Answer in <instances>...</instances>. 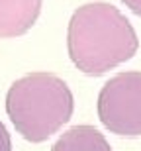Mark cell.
Masks as SVG:
<instances>
[{"label": "cell", "instance_id": "cell-1", "mask_svg": "<svg viewBox=\"0 0 141 151\" xmlns=\"http://www.w3.org/2000/svg\"><path fill=\"white\" fill-rule=\"evenodd\" d=\"M67 49L74 67L100 77L131 59L139 49L135 28L108 2H90L73 14L67 32Z\"/></svg>", "mask_w": 141, "mask_h": 151}, {"label": "cell", "instance_id": "cell-2", "mask_svg": "<svg viewBox=\"0 0 141 151\" xmlns=\"http://www.w3.org/2000/svg\"><path fill=\"white\" fill-rule=\"evenodd\" d=\"M74 98L61 77L29 73L18 78L6 94V112L18 134L31 143H41L71 120Z\"/></svg>", "mask_w": 141, "mask_h": 151}, {"label": "cell", "instance_id": "cell-3", "mask_svg": "<svg viewBox=\"0 0 141 151\" xmlns=\"http://www.w3.org/2000/svg\"><path fill=\"white\" fill-rule=\"evenodd\" d=\"M98 118L112 134L141 135V71L118 73L102 86Z\"/></svg>", "mask_w": 141, "mask_h": 151}, {"label": "cell", "instance_id": "cell-4", "mask_svg": "<svg viewBox=\"0 0 141 151\" xmlns=\"http://www.w3.org/2000/svg\"><path fill=\"white\" fill-rule=\"evenodd\" d=\"M43 0H0V39L18 37L31 29Z\"/></svg>", "mask_w": 141, "mask_h": 151}, {"label": "cell", "instance_id": "cell-5", "mask_svg": "<svg viewBox=\"0 0 141 151\" xmlns=\"http://www.w3.org/2000/svg\"><path fill=\"white\" fill-rule=\"evenodd\" d=\"M51 151H112L106 137L94 126H74L55 141Z\"/></svg>", "mask_w": 141, "mask_h": 151}, {"label": "cell", "instance_id": "cell-6", "mask_svg": "<svg viewBox=\"0 0 141 151\" xmlns=\"http://www.w3.org/2000/svg\"><path fill=\"white\" fill-rule=\"evenodd\" d=\"M0 151H12V139L10 134L2 122H0Z\"/></svg>", "mask_w": 141, "mask_h": 151}, {"label": "cell", "instance_id": "cell-7", "mask_svg": "<svg viewBox=\"0 0 141 151\" xmlns=\"http://www.w3.org/2000/svg\"><path fill=\"white\" fill-rule=\"evenodd\" d=\"M127 8H130L133 14H137V16H141V0H122Z\"/></svg>", "mask_w": 141, "mask_h": 151}]
</instances>
